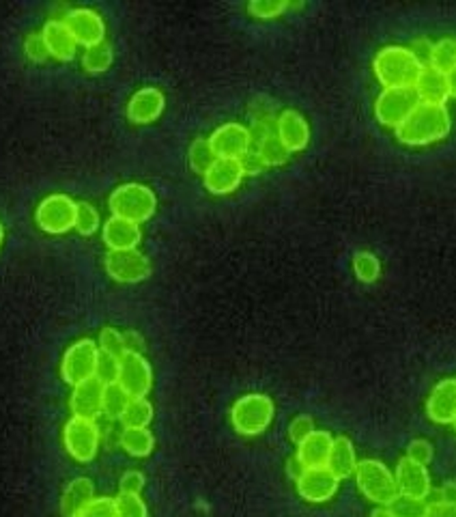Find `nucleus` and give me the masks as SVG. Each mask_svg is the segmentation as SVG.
Listing matches in <instances>:
<instances>
[{
	"label": "nucleus",
	"instance_id": "f257e3e1",
	"mask_svg": "<svg viewBox=\"0 0 456 517\" xmlns=\"http://www.w3.org/2000/svg\"><path fill=\"white\" fill-rule=\"evenodd\" d=\"M396 139L402 145L410 147H426L433 142L448 139L452 131V117H450L448 106H433V104H420L410 119L396 128Z\"/></svg>",
	"mask_w": 456,
	"mask_h": 517
},
{
	"label": "nucleus",
	"instance_id": "f03ea898",
	"mask_svg": "<svg viewBox=\"0 0 456 517\" xmlns=\"http://www.w3.org/2000/svg\"><path fill=\"white\" fill-rule=\"evenodd\" d=\"M422 70V63L407 46H385L373 59L375 78L384 89H413Z\"/></svg>",
	"mask_w": 456,
	"mask_h": 517
},
{
	"label": "nucleus",
	"instance_id": "7ed1b4c3",
	"mask_svg": "<svg viewBox=\"0 0 456 517\" xmlns=\"http://www.w3.org/2000/svg\"><path fill=\"white\" fill-rule=\"evenodd\" d=\"M110 212L116 218L130 220V223L142 225L147 220L153 218L157 209V197L151 188L145 186V183L130 182V183H121L119 188L113 190L108 199Z\"/></svg>",
	"mask_w": 456,
	"mask_h": 517
},
{
	"label": "nucleus",
	"instance_id": "20e7f679",
	"mask_svg": "<svg viewBox=\"0 0 456 517\" xmlns=\"http://www.w3.org/2000/svg\"><path fill=\"white\" fill-rule=\"evenodd\" d=\"M275 405L272 397L263 393L243 394L232 403L231 408V425L237 434L254 437L261 436L274 423Z\"/></svg>",
	"mask_w": 456,
	"mask_h": 517
},
{
	"label": "nucleus",
	"instance_id": "39448f33",
	"mask_svg": "<svg viewBox=\"0 0 456 517\" xmlns=\"http://www.w3.org/2000/svg\"><path fill=\"white\" fill-rule=\"evenodd\" d=\"M353 477L358 489L368 503L376 506H390L399 498L394 470H390L381 459H362Z\"/></svg>",
	"mask_w": 456,
	"mask_h": 517
},
{
	"label": "nucleus",
	"instance_id": "423d86ee",
	"mask_svg": "<svg viewBox=\"0 0 456 517\" xmlns=\"http://www.w3.org/2000/svg\"><path fill=\"white\" fill-rule=\"evenodd\" d=\"M63 445H65V451L76 459V462H93L99 453V445H102V434H99L97 420L72 416L65 427H63Z\"/></svg>",
	"mask_w": 456,
	"mask_h": 517
},
{
	"label": "nucleus",
	"instance_id": "0eeeda50",
	"mask_svg": "<svg viewBox=\"0 0 456 517\" xmlns=\"http://www.w3.org/2000/svg\"><path fill=\"white\" fill-rule=\"evenodd\" d=\"M99 347L93 339H80L67 347L65 356L61 362V377L69 386L93 379L97 373Z\"/></svg>",
	"mask_w": 456,
	"mask_h": 517
},
{
	"label": "nucleus",
	"instance_id": "6e6552de",
	"mask_svg": "<svg viewBox=\"0 0 456 517\" xmlns=\"http://www.w3.org/2000/svg\"><path fill=\"white\" fill-rule=\"evenodd\" d=\"M420 106L413 89H384L375 99V117L385 128H401L410 114Z\"/></svg>",
	"mask_w": 456,
	"mask_h": 517
},
{
	"label": "nucleus",
	"instance_id": "1a4fd4ad",
	"mask_svg": "<svg viewBox=\"0 0 456 517\" xmlns=\"http://www.w3.org/2000/svg\"><path fill=\"white\" fill-rule=\"evenodd\" d=\"M78 203L67 194H50L39 203L35 212V220L46 233L63 235L76 225Z\"/></svg>",
	"mask_w": 456,
	"mask_h": 517
},
{
	"label": "nucleus",
	"instance_id": "9d476101",
	"mask_svg": "<svg viewBox=\"0 0 456 517\" xmlns=\"http://www.w3.org/2000/svg\"><path fill=\"white\" fill-rule=\"evenodd\" d=\"M104 266L113 281L123 284L142 283L151 274V261L138 248H134V250H108Z\"/></svg>",
	"mask_w": 456,
	"mask_h": 517
},
{
	"label": "nucleus",
	"instance_id": "9b49d317",
	"mask_svg": "<svg viewBox=\"0 0 456 517\" xmlns=\"http://www.w3.org/2000/svg\"><path fill=\"white\" fill-rule=\"evenodd\" d=\"M116 384L130 394L131 399L147 397L153 388V369L151 362L142 353L127 352L119 360V376Z\"/></svg>",
	"mask_w": 456,
	"mask_h": 517
},
{
	"label": "nucleus",
	"instance_id": "f8f14e48",
	"mask_svg": "<svg viewBox=\"0 0 456 517\" xmlns=\"http://www.w3.org/2000/svg\"><path fill=\"white\" fill-rule=\"evenodd\" d=\"M211 147H214L217 157H226V160H241L246 153L252 151V134L246 125L237 123V121H228L220 125L209 136Z\"/></svg>",
	"mask_w": 456,
	"mask_h": 517
},
{
	"label": "nucleus",
	"instance_id": "ddd939ff",
	"mask_svg": "<svg viewBox=\"0 0 456 517\" xmlns=\"http://www.w3.org/2000/svg\"><path fill=\"white\" fill-rule=\"evenodd\" d=\"M297 494L301 500L312 504L330 503L334 496L338 494L341 481L330 472V468H306L300 477L295 479Z\"/></svg>",
	"mask_w": 456,
	"mask_h": 517
},
{
	"label": "nucleus",
	"instance_id": "4468645a",
	"mask_svg": "<svg viewBox=\"0 0 456 517\" xmlns=\"http://www.w3.org/2000/svg\"><path fill=\"white\" fill-rule=\"evenodd\" d=\"M394 479L401 496L426 500L433 494V481L428 468L422 466V463L411 462L410 457L399 459L394 468Z\"/></svg>",
	"mask_w": 456,
	"mask_h": 517
},
{
	"label": "nucleus",
	"instance_id": "2eb2a0df",
	"mask_svg": "<svg viewBox=\"0 0 456 517\" xmlns=\"http://www.w3.org/2000/svg\"><path fill=\"white\" fill-rule=\"evenodd\" d=\"M67 29L72 30L73 39L84 47L102 44L106 37V22L95 9L76 7L65 15Z\"/></svg>",
	"mask_w": 456,
	"mask_h": 517
},
{
	"label": "nucleus",
	"instance_id": "dca6fc26",
	"mask_svg": "<svg viewBox=\"0 0 456 517\" xmlns=\"http://www.w3.org/2000/svg\"><path fill=\"white\" fill-rule=\"evenodd\" d=\"M426 414L435 425H452L456 420V377H443L435 384L426 399Z\"/></svg>",
	"mask_w": 456,
	"mask_h": 517
},
{
	"label": "nucleus",
	"instance_id": "f3484780",
	"mask_svg": "<svg viewBox=\"0 0 456 517\" xmlns=\"http://www.w3.org/2000/svg\"><path fill=\"white\" fill-rule=\"evenodd\" d=\"M166 97L157 87H142L127 102V119L136 125L153 123L162 117Z\"/></svg>",
	"mask_w": 456,
	"mask_h": 517
},
{
	"label": "nucleus",
	"instance_id": "a211bd4d",
	"mask_svg": "<svg viewBox=\"0 0 456 517\" xmlns=\"http://www.w3.org/2000/svg\"><path fill=\"white\" fill-rule=\"evenodd\" d=\"M243 177H246V171H243L240 160H226V157H217L214 162V166L203 175L205 188L209 190L211 194H231L235 192L237 188L241 186Z\"/></svg>",
	"mask_w": 456,
	"mask_h": 517
},
{
	"label": "nucleus",
	"instance_id": "6ab92c4d",
	"mask_svg": "<svg viewBox=\"0 0 456 517\" xmlns=\"http://www.w3.org/2000/svg\"><path fill=\"white\" fill-rule=\"evenodd\" d=\"M275 134L291 153L304 151L310 142V125L301 113L286 108L275 119Z\"/></svg>",
	"mask_w": 456,
	"mask_h": 517
},
{
	"label": "nucleus",
	"instance_id": "aec40b11",
	"mask_svg": "<svg viewBox=\"0 0 456 517\" xmlns=\"http://www.w3.org/2000/svg\"><path fill=\"white\" fill-rule=\"evenodd\" d=\"M104 388L106 384L99 382L97 377L87 379V382L73 386L72 397H69V408H72L73 416L80 419H97L102 414L104 403Z\"/></svg>",
	"mask_w": 456,
	"mask_h": 517
},
{
	"label": "nucleus",
	"instance_id": "412c9836",
	"mask_svg": "<svg viewBox=\"0 0 456 517\" xmlns=\"http://www.w3.org/2000/svg\"><path fill=\"white\" fill-rule=\"evenodd\" d=\"M102 237L108 250H134V248L140 244L142 231L140 225L110 216L104 223Z\"/></svg>",
	"mask_w": 456,
	"mask_h": 517
},
{
	"label": "nucleus",
	"instance_id": "4be33fe9",
	"mask_svg": "<svg viewBox=\"0 0 456 517\" xmlns=\"http://www.w3.org/2000/svg\"><path fill=\"white\" fill-rule=\"evenodd\" d=\"M334 445V436L330 431L317 429L315 434L306 437L301 445H297V462L304 468H327L330 462V453Z\"/></svg>",
	"mask_w": 456,
	"mask_h": 517
},
{
	"label": "nucleus",
	"instance_id": "5701e85b",
	"mask_svg": "<svg viewBox=\"0 0 456 517\" xmlns=\"http://www.w3.org/2000/svg\"><path fill=\"white\" fill-rule=\"evenodd\" d=\"M44 44L47 47V55L55 56L58 61H72L76 56L78 41L73 39L72 30L67 29L65 22L61 20H50L41 30Z\"/></svg>",
	"mask_w": 456,
	"mask_h": 517
},
{
	"label": "nucleus",
	"instance_id": "b1692460",
	"mask_svg": "<svg viewBox=\"0 0 456 517\" xmlns=\"http://www.w3.org/2000/svg\"><path fill=\"white\" fill-rule=\"evenodd\" d=\"M420 104H433V106H445L450 99L448 93V78L445 73L433 70V67H424L418 82L413 84Z\"/></svg>",
	"mask_w": 456,
	"mask_h": 517
},
{
	"label": "nucleus",
	"instance_id": "393cba45",
	"mask_svg": "<svg viewBox=\"0 0 456 517\" xmlns=\"http://www.w3.org/2000/svg\"><path fill=\"white\" fill-rule=\"evenodd\" d=\"M358 453H355L353 442L349 440L347 436H338L334 437L332 453H330V462H327V468L338 481H344V479H351L355 470H358Z\"/></svg>",
	"mask_w": 456,
	"mask_h": 517
},
{
	"label": "nucleus",
	"instance_id": "a878e982",
	"mask_svg": "<svg viewBox=\"0 0 456 517\" xmlns=\"http://www.w3.org/2000/svg\"><path fill=\"white\" fill-rule=\"evenodd\" d=\"M95 500V485L91 479L78 477L67 485L61 500V513L65 517H76L89 503Z\"/></svg>",
	"mask_w": 456,
	"mask_h": 517
},
{
	"label": "nucleus",
	"instance_id": "bb28decb",
	"mask_svg": "<svg viewBox=\"0 0 456 517\" xmlns=\"http://www.w3.org/2000/svg\"><path fill=\"white\" fill-rule=\"evenodd\" d=\"M252 151L257 153L258 160L263 162L265 168L283 166L289 162V156H291V151L283 145V140L278 139L275 131H269V134H265L263 139H258L257 142H254Z\"/></svg>",
	"mask_w": 456,
	"mask_h": 517
},
{
	"label": "nucleus",
	"instance_id": "cd10ccee",
	"mask_svg": "<svg viewBox=\"0 0 456 517\" xmlns=\"http://www.w3.org/2000/svg\"><path fill=\"white\" fill-rule=\"evenodd\" d=\"M119 446L123 448L130 457L142 459L148 457L156 448V436L153 431L148 429H121V437H119Z\"/></svg>",
	"mask_w": 456,
	"mask_h": 517
},
{
	"label": "nucleus",
	"instance_id": "c85d7f7f",
	"mask_svg": "<svg viewBox=\"0 0 456 517\" xmlns=\"http://www.w3.org/2000/svg\"><path fill=\"white\" fill-rule=\"evenodd\" d=\"M153 416H156V410H153V403L147 397H138L130 399L127 408L121 414L119 423L125 429H147L148 425L153 423Z\"/></svg>",
	"mask_w": 456,
	"mask_h": 517
},
{
	"label": "nucleus",
	"instance_id": "c756f323",
	"mask_svg": "<svg viewBox=\"0 0 456 517\" xmlns=\"http://www.w3.org/2000/svg\"><path fill=\"white\" fill-rule=\"evenodd\" d=\"M113 61H114L113 47H110V44H106V41H102V44H97V46L84 47L82 67L89 73L108 72L110 65H113Z\"/></svg>",
	"mask_w": 456,
	"mask_h": 517
},
{
	"label": "nucleus",
	"instance_id": "7c9ffc66",
	"mask_svg": "<svg viewBox=\"0 0 456 517\" xmlns=\"http://www.w3.org/2000/svg\"><path fill=\"white\" fill-rule=\"evenodd\" d=\"M188 160H190V166H192L194 173H198V175H205V173L209 171V168L214 166V162L217 160V156H215L214 147H211L209 139H196L192 145H190Z\"/></svg>",
	"mask_w": 456,
	"mask_h": 517
},
{
	"label": "nucleus",
	"instance_id": "2f4dec72",
	"mask_svg": "<svg viewBox=\"0 0 456 517\" xmlns=\"http://www.w3.org/2000/svg\"><path fill=\"white\" fill-rule=\"evenodd\" d=\"M433 70L448 73L456 67V39L454 37H443L437 44H433V55H431V65Z\"/></svg>",
	"mask_w": 456,
	"mask_h": 517
},
{
	"label": "nucleus",
	"instance_id": "473e14b6",
	"mask_svg": "<svg viewBox=\"0 0 456 517\" xmlns=\"http://www.w3.org/2000/svg\"><path fill=\"white\" fill-rule=\"evenodd\" d=\"M353 272L359 283H376L381 276V261L370 250H359L353 255Z\"/></svg>",
	"mask_w": 456,
	"mask_h": 517
},
{
	"label": "nucleus",
	"instance_id": "72a5a7b5",
	"mask_svg": "<svg viewBox=\"0 0 456 517\" xmlns=\"http://www.w3.org/2000/svg\"><path fill=\"white\" fill-rule=\"evenodd\" d=\"M130 394L125 393L123 388L119 386V384L113 382V384H106L104 388V403H102V414L108 416V419H114L119 420L121 414H123V410L127 408V403H130Z\"/></svg>",
	"mask_w": 456,
	"mask_h": 517
},
{
	"label": "nucleus",
	"instance_id": "f704fd0d",
	"mask_svg": "<svg viewBox=\"0 0 456 517\" xmlns=\"http://www.w3.org/2000/svg\"><path fill=\"white\" fill-rule=\"evenodd\" d=\"M97 347H99V352L106 353V356L116 358V360H121V358L127 353L123 332L113 328V326H106V328L99 332Z\"/></svg>",
	"mask_w": 456,
	"mask_h": 517
},
{
	"label": "nucleus",
	"instance_id": "c9c22d12",
	"mask_svg": "<svg viewBox=\"0 0 456 517\" xmlns=\"http://www.w3.org/2000/svg\"><path fill=\"white\" fill-rule=\"evenodd\" d=\"M116 517H148L147 503L140 494H119L114 498Z\"/></svg>",
	"mask_w": 456,
	"mask_h": 517
},
{
	"label": "nucleus",
	"instance_id": "e433bc0d",
	"mask_svg": "<svg viewBox=\"0 0 456 517\" xmlns=\"http://www.w3.org/2000/svg\"><path fill=\"white\" fill-rule=\"evenodd\" d=\"M102 225V218H99V212L93 208L91 203H78L76 208V225L73 229L80 235H93L95 231Z\"/></svg>",
	"mask_w": 456,
	"mask_h": 517
},
{
	"label": "nucleus",
	"instance_id": "4c0bfd02",
	"mask_svg": "<svg viewBox=\"0 0 456 517\" xmlns=\"http://www.w3.org/2000/svg\"><path fill=\"white\" fill-rule=\"evenodd\" d=\"M388 509L394 513V517H424V513H426V503L399 494V498H396Z\"/></svg>",
	"mask_w": 456,
	"mask_h": 517
},
{
	"label": "nucleus",
	"instance_id": "58836bf2",
	"mask_svg": "<svg viewBox=\"0 0 456 517\" xmlns=\"http://www.w3.org/2000/svg\"><path fill=\"white\" fill-rule=\"evenodd\" d=\"M289 9V3L283 0H257V3L248 4V12L258 20H274L283 15Z\"/></svg>",
	"mask_w": 456,
	"mask_h": 517
},
{
	"label": "nucleus",
	"instance_id": "ea45409f",
	"mask_svg": "<svg viewBox=\"0 0 456 517\" xmlns=\"http://www.w3.org/2000/svg\"><path fill=\"white\" fill-rule=\"evenodd\" d=\"M315 431H317L315 420H312V416L308 414L295 416L289 425V437L293 445H301V442H304L310 434H315Z\"/></svg>",
	"mask_w": 456,
	"mask_h": 517
},
{
	"label": "nucleus",
	"instance_id": "a19ab883",
	"mask_svg": "<svg viewBox=\"0 0 456 517\" xmlns=\"http://www.w3.org/2000/svg\"><path fill=\"white\" fill-rule=\"evenodd\" d=\"M405 457H410L411 462L416 463H422V466H428L435 457V448L431 442L424 440V437H416V440H411L410 446H407Z\"/></svg>",
	"mask_w": 456,
	"mask_h": 517
},
{
	"label": "nucleus",
	"instance_id": "79ce46f5",
	"mask_svg": "<svg viewBox=\"0 0 456 517\" xmlns=\"http://www.w3.org/2000/svg\"><path fill=\"white\" fill-rule=\"evenodd\" d=\"M76 517H116V506L114 498L102 496V498H95L93 503H89Z\"/></svg>",
	"mask_w": 456,
	"mask_h": 517
},
{
	"label": "nucleus",
	"instance_id": "37998d69",
	"mask_svg": "<svg viewBox=\"0 0 456 517\" xmlns=\"http://www.w3.org/2000/svg\"><path fill=\"white\" fill-rule=\"evenodd\" d=\"M116 376H119V360L99 352L97 373H95V377H97L99 382H104V384H113V382H116Z\"/></svg>",
	"mask_w": 456,
	"mask_h": 517
},
{
	"label": "nucleus",
	"instance_id": "c03bdc74",
	"mask_svg": "<svg viewBox=\"0 0 456 517\" xmlns=\"http://www.w3.org/2000/svg\"><path fill=\"white\" fill-rule=\"evenodd\" d=\"M145 474L140 470H127L123 472L119 481V489L121 494H140L145 489Z\"/></svg>",
	"mask_w": 456,
	"mask_h": 517
},
{
	"label": "nucleus",
	"instance_id": "a18cd8bd",
	"mask_svg": "<svg viewBox=\"0 0 456 517\" xmlns=\"http://www.w3.org/2000/svg\"><path fill=\"white\" fill-rule=\"evenodd\" d=\"M410 50H411V55L422 63V67L431 65V55H433V41L431 39H426V37H420V39L413 41V44L410 46Z\"/></svg>",
	"mask_w": 456,
	"mask_h": 517
},
{
	"label": "nucleus",
	"instance_id": "49530a36",
	"mask_svg": "<svg viewBox=\"0 0 456 517\" xmlns=\"http://www.w3.org/2000/svg\"><path fill=\"white\" fill-rule=\"evenodd\" d=\"M26 52H29V56L33 61H46L47 56V47L44 44V37L41 35H30L29 39H26Z\"/></svg>",
	"mask_w": 456,
	"mask_h": 517
},
{
	"label": "nucleus",
	"instance_id": "de8ad7c7",
	"mask_svg": "<svg viewBox=\"0 0 456 517\" xmlns=\"http://www.w3.org/2000/svg\"><path fill=\"white\" fill-rule=\"evenodd\" d=\"M424 517H456V503H442V500L428 503Z\"/></svg>",
	"mask_w": 456,
	"mask_h": 517
},
{
	"label": "nucleus",
	"instance_id": "09e8293b",
	"mask_svg": "<svg viewBox=\"0 0 456 517\" xmlns=\"http://www.w3.org/2000/svg\"><path fill=\"white\" fill-rule=\"evenodd\" d=\"M241 166H243V171H246V175H258V173L263 171V162L258 160V156L254 151L250 153H246V156L241 157Z\"/></svg>",
	"mask_w": 456,
	"mask_h": 517
},
{
	"label": "nucleus",
	"instance_id": "8fccbe9b",
	"mask_svg": "<svg viewBox=\"0 0 456 517\" xmlns=\"http://www.w3.org/2000/svg\"><path fill=\"white\" fill-rule=\"evenodd\" d=\"M123 336H125V345H127V352H136V353H142V336L138 335V332L134 330H130V332H123Z\"/></svg>",
	"mask_w": 456,
	"mask_h": 517
},
{
	"label": "nucleus",
	"instance_id": "3c124183",
	"mask_svg": "<svg viewBox=\"0 0 456 517\" xmlns=\"http://www.w3.org/2000/svg\"><path fill=\"white\" fill-rule=\"evenodd\" d=\"M437 498L442 500V503H456V483L454 481L443 483L442 487L437 489Z\"/></svg>",
	"mask_w": 456,
	"mask_h": 517
},
{
	"label": "nucleus",
	"instance_id": "603ef678",
	"mask_svg": "<svg viewBox=\"0 0 456 517\" xmlns=\"http://www.w3.org/2000/svg\"><path fill=\"white\" fill-rule=\"evenodd\" d=\"M445 78H448V93H450V97L456 99V67H454L452 72L445 73Z\"/></svg>",
	"mask_w": 456,
	"mask_h": 517
},
{
	"label": "nucleus",
	"instance_id": "864d4df0",
	"mask_svg": "<svg viewBox=\"0 0 456 517\" xmlns=\"http://www.w3.org/2000/svg\"><path fill=\"white\" fill-rule=\"evenodd\" d=\"M304 470H306V468H304V466H301V463H300V462H297V457H293V459H291V462H289V474H291V477H293V479H297V477H300V474H301V472H304Z\"/></svg>",
	"mask_w": 456,
	"mask_h": 517
},
{
	"label": "nucleus",
	"instance_id": "5fc2aeb1",
	"mask_svg": "<svg viewBox=\"0 0 456 517\" xmlns=\"http://www.w3.org/2000/svg\"><path fill=\"white\" fill-rule=\"evenodd\" d=\"M370 517H394V513L388 509V506H379V509H375Z\"/></svg>",
	"mask_w": 456,
	"mask_h": 517
},
{
	"label": "nucleus",
	"instance_id": "6e6d98bb",
	"mask_svg": "<svg viewBox=\"0 0 456 517\" xmlns=\"http://www.w3.org/2000/svg\"><path fill=\"white\" fill-rule=\"evenodd\" d=\"M3 237H4V231H3V226H0V244H3Z\"/></svg>",
	"mask_w": 456,
	"mask_h": 517
},
{
	"label": "nucleus",
	"instance_id": "4d7b16f0",
	"mask_svg": "<svg viewBox=\"0 0 456 517\" xmlns=\"http://www.w3.org/2000/svg\"><path fill=\"white\" fill-rule=\"evenodd\" d=\"M452 425H454V429H456V420H454V423H452Z\"/></svg>",
	"mask_w": 456,
	"mask_h": 517
}]
</instances>
